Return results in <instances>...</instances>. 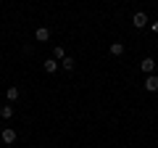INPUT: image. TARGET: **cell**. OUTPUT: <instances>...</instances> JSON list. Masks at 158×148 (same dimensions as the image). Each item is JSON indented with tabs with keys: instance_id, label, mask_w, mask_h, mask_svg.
<instances>
[{
	"instance_id": "cell-1",
	"label": "cell",
	"mask_w": 158,
	"mask_h": 148,
	"mask_svg": "<svg viewBox=\"0 0 158 148\" xmlns=\"http://www.w3.org/2000/svg\"><path fill=\"white\" fill-rule=\"evenodd\" d=\"M142 87H145L148 93H158V74H148L145 82H142Z\"/></svg>"
},
{
	"instance_id": "cell-2",
	"label": "cell",
	"mask_w": 158,
	"mask_h": 148,
	"mask_svg": "<svg viewBox=\"0 0 158 148\" xmlns=\"http://www.w3.org/2000/svg\"><path fill=\"white\" fill-rule=\"evenodd\" d=\"M132 24H135V29H145L148 27V13L145 11H137L135 16H132Z\"/></svg>"
},
{
	"instance_id": "cell-3",
	"label": "cell",
	"mask_w": 158,
	"mask_h": 148,
	"mask_svg": "<svg viewBox=\"0 0 158 148\" xmlns=\"http://www.w3.org/2000/svg\"><path fill=\"white\" fill-rule=\"evenodd\" d=\"M0 140L6 143V146H13V143H16V130H13V127H6V130L0 132Z\"/></svg>"
},
{
	"instance_id": "cell-4",
	"label": "cell",
	"mask_w": 158,
	"mask_h": 148,
	"mask_svg": "<svg viewBox=\"0 0 158 148\" xmlns=\"http://www.w3.org/2000/svg\"><path fill=\"white\" fill-rule=\"evenodd\" d=\"M140 69H142V74H153V69H156V58L145 56V58L140 61Z\"/></svg>"
},
{
	"instance_id": "cell-5",
	"label": "cell",
	"mask_w": 158,
	"mask_h": 148,
	"mask_svg": "<svg viewBox=\"0 0 158 148\" xmlns=\"http://www.w3.org/2000/svg\"><path fill=\"white\" fill-rule=\"evenodd\" d=\"M34 40H37V42H48V40H50V29H48V27H37V29H34Z\"/></svg>"
},
{
	"instance_id": "cell-6",
	"label": "cell",
	"mask_w": 158,
	"mask_h": 148,
	"mask_svg": "<svg viewBox=\"0 0 158 148\" xmlns=\"http://www.w3.org/2000/svg\"><path fill=\"white\" fill-rule=\"evenodd\" d=\"M42 69H45L48 74H56L58 72V61L56 58H45V61H42Z\"/></svg>"
},
{
	"instance_id": "cell-7",
	"label": "cell",
	"mask_w": 158,
	"mask_h": 148,
	"mask_svg": "<svg viewBox=\"0 0 158 148\" xmlns=\"http://www.w3.org/2000/svg\"><path fill=\"white\" fill-rule=\"evenodd\" d=\"M19 95H21V93H19V87H8V90H6V98H8V103L19 101Z\"/></svg>"
},
{
	"instance_id": "cell-8",
	"label": "cell",
	"mask_w": 158,
	"mask_h": 148,
	"mask_svg": "<svg viewBox=\"0 0 158 148\" xmlns=\"http://www.w3.org/2000/svg\"><path fill=\"white\" fill-rule=\"evenodd\" d=\"M108 50H111V56H121V53H124V42H111Z\"/></svg>"
},
{
	"instance_id": "cell-9",
	"label": "cell",
	"mask_w": 158,
	"mask_h": 148,
	"mask_svg": "<svg viewBox=\"0 0 158 148\" xmlns=\"http://www.w3.org/2000/svg\"><path fill=\"white\" fill-rule=\"evenodd\" d=\"M0 116H3V119H11V116H13V106H11V103L0 106Z\"/></svg>"
},
{
	"instance_id": "cell-10",
	"label": "cell",
	"mask_w": 158,
	"mask_h": 148,
	"mask_svg": "<svg viewBox=\"0 0 158 148\" xmlns=\"http://www.w3.org/2000/svg\"><path fill=\"white\" fill-rule=\"evenodd\" d=\"M53 58H56V61H63V58H66V50H63V45H56V48H53Z\"/></svg>"
},
{
	"instance_id": "cell-11",
	"label": "cell",
	"mask_w": 158,
	"mask_h": 148,
	"mask_svg": "<svg viewBox=\"0 0 158 148\" xmlns=\"http://www.w3.org/2000/svg\"><path fill=\"white\" fill-rule=\"evenodd\" d=\"M61 66L66 69V72H74V66H77V61H74L71 56H66V58H63V61H61Z\"/></svg>"
},
{
	"instance_id": "cell-12",
	"label": "cell",
	"mask_w": 158,
	"mask_h": 148,
	"mask_svg": "<svg viewBox=\"0 0 158 148\" xmlns=\"http://www.w3.org/2000/svg\"><path fill=\"white\" fill-rule=\"evenodd\" d=\"M153 32H156V34H158V21H156V24H153Z\"/></svg>"
},
{
	"instance_id": "cell-13",
	"label": "cell",
	"mask_w": 158,
	"mask_h": 148,
	"mask_svg": "<svg viewBox=\"0 0 158 148\" xmlns=\"http://www.w3.org/2000/svg\"><path fill=\"white\" fill-rule=\"evenodd\" d=\"M156 66H158V58H156Z\"/></svg>"
},
{
	"instance_id": "cell-14",
	"label": "cell",
	"mask_w": 158,
	"mask_h": 148,
	"mask_svg": "<svg viewBox=\"0 0 158 148\" xmlns=\"http://www.w3.org/2000/svg\"><path fill=\"white\" fill-rule=\"evenodd\" d=\"M127 3H129V0H127Z\"/></svg>"
}]
</instances>
